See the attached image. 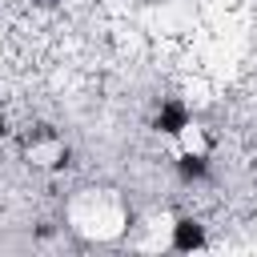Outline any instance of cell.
Instances as JSON below:
<instances>
[{"label": "cell", "mask_w": 257, "mask_h": 257, "mask_svg": "<svg viewBox=\"0 0 257 257\" xmlns=\"http://www.w3.org/2000/svg\"><path fill=\"white\" fill-rule=\"evenodd\" d=\"M205 245V229L197 225V221H177L173 225V249H201Z\"/></svg>", "instance_id": "obj_1"}, {"label": "cell", "mask_w": 257, "mask_h": 257, "mask_svg": "<svg viewBox=\"0 0 257 257\" xmlns=\"http://www.w3.org/2000/svg\"><path fill=\"white\" fill-rule=\"evenodd\" d=\"M157 128H165V133H181V128H185V108H181V104H165V108L157 112Z\"/></svg>", "instance_id": "obj_2"}, {"label": "cell", "mask_w": 257, "mask_h": 257, "mask_svg": "<svg viewBox=\"0 0 257 257\" xmlns=\"http://www.w3.org/2000/svg\"><path fill=\"white\" fill-rule=\"evenodd\" d=\"M205 173H209L205 157H193V153H189V157H181V177H185V181H201Z\"/></svg>", "instance_id": "obj_3"}, {"label": "cell", "mask_w": 257, "mask_h": 257, "mask_svg": "<svg viewBox=\"0 0 257 257\" xmlns=\"http://www.w3.org/2000/svg\"><path fill=\"white\" fill-rule=\"evenodd\" d=\"M40 4H48V0H40Z\"/></svg>", "instance_id": "obj_4"}]
</instances>
